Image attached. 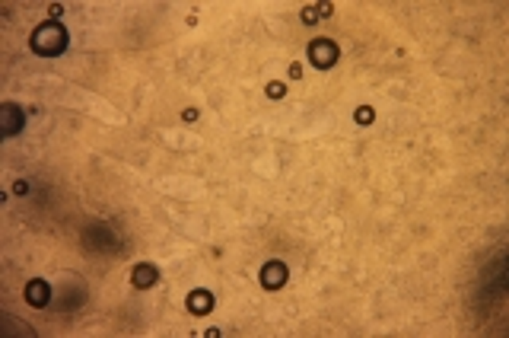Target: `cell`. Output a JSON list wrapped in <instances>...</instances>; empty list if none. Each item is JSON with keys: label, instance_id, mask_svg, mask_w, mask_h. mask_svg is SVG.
<instances>
[{"label": "cell", "instance_id": "cell-1", "mask_svg": "<svg viewBox=\"0 0 509 338\" xmlns=\"http://www.w3.org/2000/svg\"><path fill=\"white\" fill-rule=\"evenodd\" d=\"M67 45H70V35L60 20L39 23V26L32 29V35H29V48H32V54H39V58H60V54L67 51Z\"/></svg>", "mask_w": 509, "mask_h": 338}, {"label": "cell", "instance_id": "cell-2", "mask_svg": "<svg viewBox=\"0 0 509 338\" xmlns=\"http://www.w3.org/2000/svg\"><path fill=\"white\" fill-rule=\"evenodd\" d=\"M337 58H341V48H337V42L331 39H315L309 42V64L318 70H331L337 64Z\"/></svg>", "mask_w": 509, "mask_h": 338}, {"label": "cell", "instance_id": "cell-3", "mask_svg": "<svg viewBox=\"0 0 509 338\" xmlns=\"http://www.w3.org/2000/svg\"><path fill=\"white\" fill-rule=\"evenodd\" d=\"M287 277H290V268L281 262V258H271V262H264L262 265V271H258V281H262V287L264 291H281L283 284H287Z\"/></svg>", "mask_w": 509, "mask_h": 338}, {"label": "cell", "instance_id": "cell-4", "mask_svg": "<svg viewBox=\"0 0 509 338\" xmlns=\"http://www.w3.org/2000/svg\"><path fill=\"white\" fill-rule=\"evenodd\" d=\"M185 306H188V313H191V316L204 319V316H210V313H214L217 300H214V294H210L207 287H195V291L185 297Z\"/></svg>", "mask_w": 509, "mask_h": 338}, {"label": "cell", "instance_id": "cell-5", "mask_svg": "<svg viewBox=\"0 0 509 338\" xmlns=\"http://www.w3.org/2000/svg\"><path fill=\"white\" fill-rule=\"evenodd\" d=\"M0 115H4V137H13L22 131V125H26V108H20L16 102H4L0 106Z\"/></svg>", "mask_w": 509, "mask_h": 338}, {"label": "cell", "instance_id": "cell-6", "mask_svg": "<svg viewBox=\"0 0 509 338\" xmlns=\"http://www.w3.org/2000/svg\"><path fill=\"white\" fill-rule=\"evenodd\" d=\"M26 303L35 306V310H45L48 303H51V284H48L45 277H32V281H26Z\"/></svg>", "mask_w": 509, "mask_h": 338}, {"label": "cell", "instance_id": "cell-7", "mask_svg": "<svg viewBox=\"0 0 509 338\" xmlns=\"http://www.w3.org/2000/svg\"><path fill=\"white\" fill-rule=\"evenodd\" d=\"M156 281H160V268L153 262H137L131 268V287H137V291H150Z\"/></svg>", "mask_w": 509, "mask_h": 338}, {"label": "cell", "instance_id": "cell-8", "mask_svg": "<svg viewBox=\"0 0 509 338\" xmlns=\"http://www.w3.org/2000/svg\"><path fill=\"white\" fill-rule=\"evenodd\" d=\"M335 13V4H328V0H322V4H309V7H302L299 20L306 23V26H315L318 20H325V16Z\"/></svg>", "mask_w": 509, "mask_h": 338}, {"label": "cell", "instance_id": "cell-9", "mask_svg": "<svg viewBox=\"0 0 509 338\" xmlns=\"http://www.w3.org/2000/svg\"><path fill=\"white\" fill-rule=\"evenodd\" d=\"M354 118H356V125H373L375 108H373V106H360V108L354 112Z\"/></svg>", "mask_w": 509, "mask_h": 338}, {"label": "cell", "instance_id": "cell-10", "mask_svg": "<svg viewBox=\"0 0 509 338\" xmlns=\"http://www.w3.org/2000/svg\"><path fill=\"white\" fill-rule=\"evenodd\" d=\"M264 93H268V99H283V96H287V87H283L281 80H271L268 87H264Z\"/></svg>", "mask_w": 509, "mask_h": 338}, {"label": "cell", "instance_id": "cell-11", "mask_svg": "<svg viewBox=\"0 0 509 338\" xmlns=\"http://www.w3.org/2000/svg\"><path fill=\"white\" fill-rule=\"evenodd\" d=\"M13 195H22V198L29 195V182H26V179H16V182H13Z\"/></svg>", "mask_w": 509, "mask_h": 338}, {"label": "cell", "instance_id": "cell-12", "mask_svg": "<svg viewBox=\"0 0 509 338\" xmlns=\"http://www.w3.org/2000/svg\"><path fill=\"white\" fill-rule=\"evenodd\" d=\"M181 122L195 125V122H198V108H195V106H191V108H185V112H181Z\"/></svg>", "mask_w": 509, "mask_h": 338}, {"label": "cell", "instance_id": "cell-13", "mask_svg": "<svg viewBox=\"0 0 509 338\" xmlns=\"http://www.w3.org/2000/svg\"><path fill=\"white\" fill-rule=\"evenodd\" d=\"M290 80H302V61L290 64Z\"/></svg>", "mask_w": 509, "mask_h": 338}, {"label": "cell", "instance_id": "cell-14", "mask_svg": "<svg viewBox=\"0 0 509 338\" xmlns=\"http://www.w3.org/2000/svg\"><path fill=\"white\" fill-rule=\"evenodd\" d=\"M60 13H64V7H60V4H51V7H48V16H51V20H58Z\"/></svg>", "mask_w": 509, "mask_h": 338}]
</instances>
